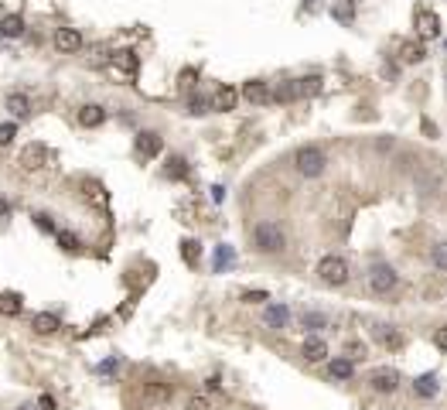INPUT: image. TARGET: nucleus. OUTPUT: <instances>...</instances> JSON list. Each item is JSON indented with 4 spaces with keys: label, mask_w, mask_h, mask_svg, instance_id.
Segmentation results:
<instances>
[{
    "label": "nucleus",
    "mask_w": 447,
    "mask_h": 410,
    "mask_svg": "<svg viewBox=\"0 0 447 410\" xmlns=\"http://www.w3.org/2000/svg\"><path fill=\"white\" fill-rule=\"evenodd\" d=\"M294 168H297V175H304V178H321L325 168H328V154H325L318 144H304V147H297V154H294Z\"/></svg>",
    "instance_id": "1"
},
{
    "label": "nucleus",
    "mask_w": 447,
    "mask_h": 410,
    "mask_svg": "<svg viewBox=\"0 0 447 410\" xmlns=\"http://www.w3.org/2000/svg\"><path fill=\"white\" fill-rule=\"evenodd\" d=\"M318 277H321L328 288H345V284H349V277H352V267H349V260H345V257L328 253V257H321V260H318Z\"/></svg>",
    "instance_id": "2"
},
{
    "label": "nucleus",
    "mask_w": 447,
    "mask_h": 410,
    "mask_svg": "<svg viewBox=\"0 0 447 410\" xmlns=\"http://www.w3.org/2000/svg\"><path fill=\"white\" fill-rule=\"evenodd\" d=\"M253 246H257L260 253H280V250L287 246V236H283V229H280L276 222L260 219V222L253 226Z\"/></svg>",
    "instance_id": "3"
},
{
    "label": "nucleus",
    "mask_w": 447,
    "mask_h": 410,
    "mask_svg": "<svg viewBox=\"0 0 447 410\" xmlns=\"http://www.w3.org/2000/svg\"><path fill=\"white\" fill-rule=\"evenodd\" d=\"M396 284H400V274L389 263H372L369 267V291L372 294H389V291H396Z\"/></svg>",
    "instance_id": "4"
},
{
    "label": "nucleus",
    "mask_w": 447,
    "mask_h": 410,
    "mask_svg": "<svg viewBox=\"0 0 447 410\" xmlns=\"http://www.w3.org/2000/svg\"><path fill=\"white\" fill-rule=\"evenodd\" d=\"M239 96L250 100L253 106H267V102H273V93H270V86L263 83V79H250V83H243Z\"/></svg>",
    "instance_id": "5"
},
{
    "label": "nucleus",
    "mask_w": 447,
    "mask_h": 410,
    "mask_svg": "<svg viewBox=\"0 0 447 410\" xmlns=\"http://www.w3.org/2000/svg\"><path fill=\"white\" fill-rule=\"evenodd\" d=\"M55 48H58L62 55L79 52V48H83V31H79V28H58V31H55Z\"/></svg>",
    "instance_id": "6"
},
{
    "label": "nucleus",
    "mask_w": 447,
    "mask_h": 410,
    "mask_svg": "<svg viewBox=\"0 0 447 410\" xmlns=\"http://www.w3.org/2000/svg\"><path fill=\"white\" fill-rule=\"evenodd\" d=\"M301 356H304L307 363H325V359L331 356V349H328V342H325L321 335H307L304 345H301Z\"/></svg>",
    "instance_id": "7"
},
{
    "label": "nucleus",
    "mask_w": 447,
    "mask_h": 410,
    "mask_svg": "<svg viewBox=\"0 0 447 410\" xmlns=\"http://www.w3.org/2000/svg\"><path fill=\"white\" fill-rule=\"evenodd\" d=\"M321 76H304V79H290V93H294V100H311V96H318L321 93Z\"/></svg>",
    "instance_id": "8"
},
{
    "label": "nucleus",
    "mask_w": 447,
    "mask_h": 410,
    "mask_svg": "<svg viewBox=\"0 0 447 410\" xmlns=\"http://www.w3.org/2000/svg\"><path fill=\"white\" fill-rule=\"evenodd\" d=\"M369 387H372L375 393H396L400 373H396V369H375V373L369 376Z\"/></svg>",
    "instance_id": "9"
},
{
    "label": "nucleus",
    "mask_w": 447,
    "mask_h": 410,
    "mask_svg": "<svg viewBox=\"0 0 447 410\" xmlns=\"http://www.w3.org/2000/svg\"><path fill=\"white\" fill-rule=\"evenodd\" d=\"M161 133H154V130H144V133H137V154L144 158V161H151V158H157L161 154Z\"/></svg>",
    "instance_id": "10"
},
{
    "label": "nucleus",
    "mask_w": 447,
    "mask_h": 410,
    "mask_svg": "<svg viewBox=\"0 0 447 410\" xmlns=\"http://www.w3.org/2000/svg\"><path fill=\"white\" fill-rule=\"evenodd\" d=\"M417 31H420L424 41L437 38V34H441V17H437L434 10H417Z\"/></svg>",
    "instance_id": "11"
},
{
    "label": "nucleus",
    "mask_w": 447,
    "mask_h": 410,
    "mask_svg": "<svg viewBox=\"0 0 447 410\" xmlns=\"http://www.w3.org/2000/svg\"><path fill=\"white\" fill-rule=\"evenodd\" d=\"M31 328H34L38 335H55V332L62 328V318H58L55 311H38V314L31 318Z\"/></svg>",
    "instance_id": "12"
},
{
    "label": "nucleus",
    "mask_w": 447,
    "mask_h": 410,
    "mask_svg": "<svg viewBox=\"0 0 447 410\" xmlns=\"http://www.w3.org/2000/svg\"><path fill=\"white\" fill-rule=\"evenodd\" d=\"M3 106H7V113H10L14 120H24V116H31V100H28L24 93H7Z\"/></svg>",
    "instance_id": "13"
},
{
    "label": "nucleus",
    "mask_w": 447,
    "mask_h": 410,
    "mask_svg": "<svg viewBox=\"0 0 447 410\" xmlns=\"http://www.w3.org/2000/svg\"><path fill=\"white\" fill-rule=\"evenodd\" d=\"M236 102H239V89H232V86H222V89L212 96V109H219V113H229V109H236Z\"/></svg>",
    "instance_id": "14"
},
{
    "label": "nucleus",
    "mask_w": 447,
    "mask_h": 410,
    "mask_svg": "<svg viewBox=\"0 0 447 410\" xmlns=\"http://www.w3.org/2000/svg\"><path fill=\"white\" fill-rule=\"evenodd\" d=\"M400 58H403L406 65H417V62L427 58V48H424L420 41H403V45H400Z\"/></svg>",
    "instance_id": "15"
},
{
    "label": "nucleus",
    "mask_w": 447,
    "mask_h": 410,
    "mask_svg": "<svg viewBox=\"0 0 447 410\" xmlns=\"http://www.w3.org/2000/svg\"><path fill=\"white\" fill-rule=\"evenodd\" d=\"M24 34V17L21 14H3L0 21V38H21Z\"/></svg>",
    "instance_id": "16"
},
{
    "label": "nucleus",
    "mask_w": 447,
    "mask_h": 410,
    "mask_svg": "<svg viewBox=\"0 0 447 410\" xmlns=\"http://www.w3.org/2000/svg\"><path fill=\"white\" fill-rule=\"evenodd\" d=\"M263 321H267L270 328H287V321H290V308L287 305H270L267 308V314H263Z\"/></svg>",
    "instance_id": "17"
},
{
    "label": "nucleus",
    "mask_w": 447,
    "mask_h": 410,
    "mask_svg": "<svg viewBox=\"0 0 447 410\" xmlns=\"http://www.w3.org/2000/svg\"><path fill=\"white\" fill-rule=\"evenodd\" d=\"M102 120H106V109H102L99 102H86V106L79 109V123H83V127H99Z\"/></svg>",
    "instance_id": "18"
},
{
    "label": "nucleus",
    "mask_w": 447,
    "mask_h": 410,
    "mask_svg": "<svg viewBox=\"0 0 447 410\" xmlns=\"http://www.w3.org/2000/svg\"><path fill=\"white\" fill-rule=\"evenodd\" d=\"M413 390H417V397H437V376L434 373H424V376H417V383H413Z\"/></svg>",
    "instance_id": "19"
},
{
    "label": "nucleus",
    "mask_w": 447,
    "mask_h": 410,
    "mask_svg": "<svg viewBox=\"0 0 447 410\" xmlns=\"http://www.w3.org/2000/svg\"><path fill=\"white\" fill-rule=\"evenodd\" d=\"M41 161H45V147H38V144H31V147H24V154H21V164H24L28 171H34V168H41Z\"/></svg>",
    "instance_id": "20"
},
{
    "label": "nucleus",
    "mask_w": 447,
    "mask_h": 410,
    "mask_svg": "<svg viewBox=\"0 0 447 410\" xmlns=\"http://www.w3.org/2000/svg\"><path fill=\"white\" fill-rule=\"evenodd\" d=\"M331 380H352L356 376V366H352V359H345V356H338L335 363H331Z\"/></svg>",
    "instance_id": "21"
},
{
    "label": "nucleus",
    "mask_w": 447,
    "mask_h": 410,
    "mask_svg": "<svg viewBox=\"0 0 447 410\" xmlns=\"http://www.w3.org/2000/svg\"><path fill=\"white\" fill-rule=\"evenodd\" d=\"M113 65H116L120 72H127V76H133L140 62H137V55H133V52H116V55H113Z\"/></svg>",
    "instance_id": "22"
},
{
    "label": "nucleus",
    "mask_w": 447,
    "mask_h": 410,
    "mask_svg": "<svg viewBox=\"0 0 447 410\" xmlns=\"http://www.w3.org/2000/svg\"><path fill=\"white\" fill-rule=\"evenodd\" d=\"M331 14H335V21H342V24H352V21H356V7H352L349 0L335 3V7H331Z\"/></svg>",
    "instance_id": "23"
},
{
    "label": "nucleus",
    "mask_w": 447,
    "mask_h": 410,
    "mask_svg": "<svg viewBox=\"0 0 447 410\" xmlns=\"http://www.w3.org/2000/svg\"><path fill=\"white\" fill-rule=\"evenodd\" d=\"M164 175H168V178H175V182L188 178V164H184V158H171V161H168V168H164Z\"/></svg>",
    "instance_id": "24"
},
{
    "label": "nucleus",
    "mask_w": 447,
    "mask_h": 410,
    "mask_svg": "<svg viewBox=\"0 0 447 410\" xmlns=\"http://www.w3.org/2000/svg\"><path fill=\"white\" fill-rule=\"evenodd\" d=\"M301 325H304V328H325L328 318H325L321 311H304V314H301Z\"/></svg>",
    "instance_id": "25"
},
{
    "label": "nucleus",
    "mask_w": 447,
    "mask_h": 410,
    "mask_svg": "<svg viewBox=\"0 0 447 410\" xmlns=\"http://www.w3.org/2000/svg\"><path fill=\"white\" fill-rule=\"evenodd\" d=\"M430 260H434V267H437V270H447V239H444V243H437V246L430 250Z\"/></svg>",
    "instance_id": "26"
},
{
    "label": "nucleus",
    "mask_w": 447,
    "mask_h": 410,
    "mask_svg": "<svg viewBox=\"0 0 447 410\" xmlns=\"http://www.w3.org/2000/svg\"><path fill=\"white\" fill-rule=\"evenodd\" d=\"M0 311L3 314H21V298L17 294H3L0 298Z\"/></svg>",
    "instance_id": "27"
},
{
    "label": "nucleus",
    "mask_w": 447,
    "mask_h": 410,
    "mask_svg": "<svg viewBox=\"0 0 447 410\" xmlns=\"http://www.w3.org/2000/svg\"><path fill=\"white\" fill-rule=\"evenodd\" d=\"M14 137H17V123H14V120H10V123H0V147L14 144Z\"/></svg>",
    "instance_id": "28"
},
{
    "label": "nucleus",
    "mask_w": 447,
    "mask_h": 410,
    "mask_svg": "<svg viewBox=\"0 0 447 410\" xmlns=\"http://www.w3.org/2000/svg\"><path fill=\"white\" fill-rule=\"evenodd\" d=\"M188 113H195V116H198V113H208V102H205V96L191 93V96H188Z\"/></svg>",
    "instance_id": "29"
},
{
    "label": "nucleus",
    "mask_w": 447,
    "mask_h": 410,
    "mask_svg": "<svg viewBox=\"0 0 447 410\" xmlns=\"http://www.w3.org/2000/svg\"><path fill=\"white\" fill-rule=\"evenodd\" d=\"M184 410H212V404H208V397H198V393H195V397L184 400Z\"/></svg>",
    "instance_id": "30"
},
{
    "label": "nucleus",
    "mask_w": 447,
    "mask_h": 410,
    "mask_svg": "<svg viewBox=\"0 0 447 410\" xmlns=\"http://www.w3.org/2000/svg\"><path fill=\"white\" fill-rule=\"evenodd\" d=\"M58 243H62L65 250H79V236H76V233H65V229H62V233H58Z\"/></svg>",
    "instance_id": "31"
},
{
    "label": "nucleus",
    "mask_w": 447,
    "mask_h": 410,
    "mask_svg": "<svg viewBox=\"0 0 447 410\" xmlns=\"http://www.w3.org/2000/svg\"><path fill=\"white\" fill-rule=\"evenodd\" d=\"M379 338H382V345H389V349H400V345H403V338H400L396 332H379Z\"/></svg>",
    "instance_id": "32"
},
{
    "label": "nucleus",
    "mask_w": 447,
    "mask_h": 410,
    "mask_svg": "<svg viewBox=\"0 0 447 410\" xmlns=\"http://www.w3.org/2000/svg\"><path fill=\"white\" fill-rule=\"evenodd\" d=\"M243 301H246V305H260V301H267V291H246Z\"/></svg>",
    "instance_id": "33"
},
{
    "label": "nucleus",
    "mask_w": 447,
    "mask_h": 410,
    "mask_svg": "<svg viewBox=\"0 0 447 410\" xmlns=\"http://www.w3.org/2000/svg\"><path fill=\"white\" fill-rule=\"evenodd\" d=\"M147 397H154V400H164V397H171V390H168V387H147Z\"/></svg>",
    "instance_id": "34"
},
{
    "label": "nucleus",
    "mask_w": 447,
    "mask_h": 410,
    "mask_svg": "<svg viewBox=\"0 0 447 410\" xmlns=\"http://www.w3.org/2000/svg\"><path fill=\"white\" fill-rule=\"evenodd\" d=\"M434 345L447 352V325H444V328H437V335H434Z\"/></svg>",
    "instance_id": "35"
},
{
    "label": "nucleus",
    "mask_w": 447,
    "mask_h": 410,
    "mask_svg": "<svg viewBox=\"0 0 447 410\" xmlns=\"http://www.w3.org/2000/svg\"><path fill=\"white\" fill-rule=\"evenodd\" d=\"M34 222H38V226H41L45 233H52V229H55V226H52V219H48L45 212H38V215H34Z\"/></svg>",
    "instance_id": "36"
},
{
    "label": "nucleus",
    "mask_w": 447,
    "mask_h": 410,
    "mask_svg": "<svg viewBox=\"0 0 447 410\" xmlns=\"http://www.w3.org/2000/svg\"><path fill=\"white\" fill-rule=\"evenodd\" d=\"M38 410H55V397H48V393H45V397L38 400Z\"/></svg>",
    "instance_id": "37"
},
{
    "label": "nucleus",
    "mask_w": 447,
    "mask_h": 410,
    "mask_svg": "<svg viewBox=\"0 0 447 410\" xmlns=\"http://www.w3.org/2000/svg\"><path fill=\"white\" fill-rule=\"evenodd\" d=\"M184 260H188V263H195V243H191V239L184 243Z\"/></svg>",
    "instance_id": "38"
},
{
    "label": "nucleus",
    "mask_w": 447,
    "mask_h": 410,
    "mask_svg": "<svg viewBox=\"0 0 447 410\" xmlns=\"http://www.w3.org/2000/svg\"><path fill=\"white\" fill-rule=\"evenodd\" d=\"M17 410H38V407H34V404H21Z\"/></svg>",
    "instance_id": "39"
},
{
    "label": "nucleus",
    "mask_w": 447,
    "mask_h": 410,
    "mask_svg": "<svg viewBox=\"0 0 447 410\" xmlns=\"http://www.w3.org/2000/svg\"><path fill=\"white\" fill-rule=\"evenodd\" d=\"M444 48H447V41H444Z\"/></svg>",
    "instance_id": "40"
}]
</instances>
